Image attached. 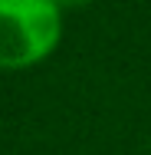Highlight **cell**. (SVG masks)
Returning a JSON list of instances; mask_svg holds the SVG:
<instances>
[{
    "mask_svg": "<svg viewBox=\"0 0 151 155\" xmlns=\"http://www.w3.org/2000/svg\"><path fill=\"white\" fill-rule=\"evenodd\" d=\"M62 7L56 0H0V66H33L56 50Z\"/></svg>",
    "mask_w": 151,
    "mask_h": 155,
    "instance_id": "cell-1",
    "label": "cell"
},
{
    "mask_svg": "<svg viewBox=\"0 0 151 155\" xmlns=\"http://www.w3.org/2000/svg\"><path fill=\"white\" fill-rule=\"evenodd\" d=\"M59 7H82V3H89V0H56Z\"/></svg>",
    "mask_w": 151,
    "mask_h": 155,
    "instance_id": "cell-2",
    "label": "cell"
}]
</instances>
